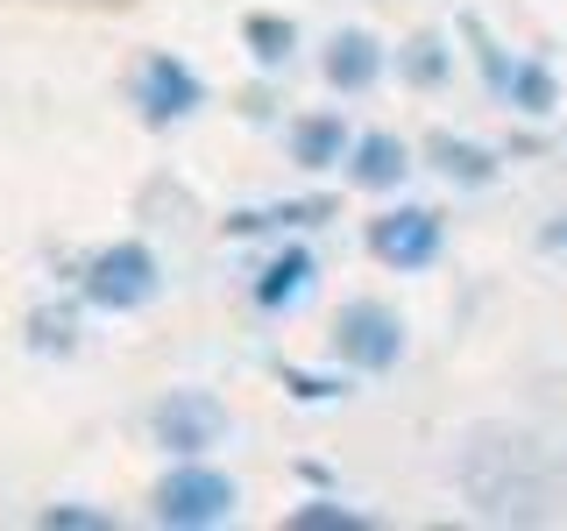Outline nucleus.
<instances>
[{"label":"nucleus","mask_w":567,"mask_h":531,"mask_svg":"<svg viewBox=\"0 0 567 531\" xmlns=\"http://www.w3.org/2000/svg\"><path fill=\"white\" fill-rule=\"evenodd\" d=\"M383 64H390V50H383V35H369V29H333L327 35V58H319V79L333 85V93H369V85L383 79Z\"/></svg>","instance_id":"obj_7"},{"label":"nucleus","mask_w":567,"mask_h":531,"mask_svg":"<svg viewBox=\"0 0 567 531\" xmlns=\"http://www.w3.org/2000/svg\"><path fill=\"white\" fill-rule=\"evenodd\" d=\"M398 71L412 85H425V93H433V85H447V71H454V50L440 43V35H412V43L398 50Z\"/></svg>","instance_id":"obj_14"},{"label":"nucleus","mask_w":567,"mask_h":531,"mask_svg":"<svg viewBox=\"0 0 567 531\" xmlns=\"http://www.w3.org/2000/svg\"><path fill=\"white\" fill-rule=\"evenodd\" d=\"M348 149H354V128L333 114V106L298 114L291 128H284V156H291L298 170H348Z\"/></svg>","instance_id":"obj_8"},{"label":"nucleus","mask_w":567,"mask_h":531,"mask_svg":"<svg viewBox=\"0 0 567 531\" xmlns=\"http://www.w3.org/2000/svg\"><path fill=\"white\" fill-rule=\"evenodd\" d=\"M150 433H156L164 454L199 460L206 447H220V439L235 433V418H227V404L213 397V389H171V397L150 412Z\"/></svg>","instance_id":"obj_5"},{"label":"nucleus","mask_w":567,"mask_h":531,"mask_svg":"<svg viewBox=\"0 0 567 531\" xmlns=\"http://www.w3.org/2000/svg\"><path fill=\"white\" fill-rule=\"evenodd\" d=\"M312 277H319L312 248H277V256L262 262V277H256V305H262V312H291V305H306Z\"/></svg>","instance_id":"obj_10"},{"label":"nucleus","mask_w":567,"mask_h":531,"mask_svg":"<svg viewBox=\"0 0 567 531\" xmlns=\"http://www.w3.org/2000/svg\"><path fill=\"white\" fill-rule=\"evenodd\" d=\"M546 248H567V227H546Z\"/></svg>","instance_id":"obj_17"},{"label":"nucleus","mask_w":567,"mask_h":531,"mask_svg":"<svg viewBox=\"0 0 567 531\" xmlns=\"http://www.w3.org/2000/svg\"><path fill=\"white\" fill-rule=\"evenodd\" d=\"M79 291H85L93 312H114V319L142 312L156 291H164V262H156V248H142V241H114V248H100V256L85 262Z\"/></svg>","instance_id":"obj_3"},{"label":"nucleus","mask_w":567,"mask_h":531,"mask_svg":"<svg viewBox=\"0 0 567 531\" xmlns=\"http://www.w3.org/2000/svg\"><path fill=\"white\" fill-rule=\"evenodd\" d=\"M235 510H241V482L220 468H199V460H177L150 496V518L177 524V531H213V524L235 518Z\"/></svg>","instance_id":"obj_1"},{"label":"nucleus","mask_w":567,"mask_h":531,"mask_svg":"<svg viewBox=\"0 0 567 531\" xmlns=\"http://www.w3.org/2000/svg\"><path fill=\"white\" fill-rule=\"evenodd\" d=\"M433 170L447 177V185H468V191L496 185V156L483 142H461V135H433Z\"/></svg>","instance_id":"obj_11"},{"label":"nucleus","mask_w":567,"mask_h":531,"mask_svg":"<svg viewBox=\"0 0 567 531\" xmlns=\"http://www.w3.org/2000/svg\"><path fill=\"white\" fill-rule=\"evenodd\" d=\"M291 531H369V518L348 503H306V510H291Z\"/></svg>","instance_id":"obj_15"},{"label":"nucleus","mask_w":567,"mask_h":531,"mask_svg":"<svg viewBox=\"0 0 567 531\" xmlns=\"http://www.w3.org/2000/svg\"><path fill=\"white\" fill-rule=\"evenodd\" d=\"M440 248H447V220H440L433 206H390L369 220V256L383 262V270L412 277V270H433Z\"/></svg>","instance_id":"obj_4"},{"label":"nucleus","mask_w":567,"mask_h":531,"mask_svg":"<svg viewBox=\"0 0 567 531\" xmlns=\"http://www.w3.org/2000/svg\"><path fill=\"white\" fill-rule=\"evenodd\" d=\"M241 43H248V58H256L262 71H284V64H291V50H298V22H284V14H248Z\"/></svg>","instance_id":"obj_13"},{"label":"nucleus","mask_w":567,"mask_h":531,"mask_svg":"<svg viewBox=\"0 0 567 531\" xmlns=\"http://www.w3.org/2000/svg\"><path fill=\"white\" fill-rule=\"evenodd\" d=\"M333 362L354 368V376H390L404 362V319L383 305V298H348L333 312Z\"/></svg>","instance_id":"obj_2"},{"label":"nucleus","mask_w":567,"mask_h":531,"mask_svg":"<svg viewBox=\"0 0 567 531\" xmlns=\"http://www.w3.org/2000/svg\"><path fill=\"white\" fill-rule=\"evenodd\" d=\"M504 100L518 106V114H532V121H539V114H554V106H560V79H554V71H546L539 58H518V64H511V85H504Z\"/></svg>","instance_id":"obj_12"},{"label":"nucleus","mask_w":567,"mask_h":531,"mask_svg":"<svg viewBox=\"0 0 567 531\" xmlns=\"http://www.w3.org/2000/svg\"><path fill=\"white\" fill-rule=\"evenodd\" d=\"M35 524H43V531H106L114 518H106V510H79V503H50Z\"/></svg>","instance_id":"obj_16"},{"label":"nucleus","mask_w":567,"mask_h":531,"mask_svg":"<svg viewBox=\"0 0 567 531\" xmlns=\"http://www.w3.org/2000/svg\"><path fill=\"white\" fill-rule=\"evenodd\" d=\"M404 177H412V149H404V135H390V128L354 135V149H348V185L354 191H398Z\"/></svg>","instance_id":"obj_9"},{"label":"nucleus","mask_w":567,"mask_h":531,"mask_svg":"<svg viewBox=\"0 0 567 531\" xmlns=\"http://www.w3.org/2000/svg\"><path fill=\"white\" fill-rule=\"evenodd\" d=\"M135 106H142V121H150V128H164V121L199 114V106H206V85H199V71H192L185 58L156 50V58H142V71H135Z\"/></svg>","instance_id":"obj_6"}]
</instances>
